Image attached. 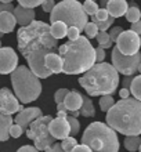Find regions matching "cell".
<instances>
[{"mask_svg": "<svg viewBox=\"0 0 141 152\" xmlns=\"http://www.w3.org/2000/svg\"><path fill=\"white\" fill-rule=\"evenodd\" d=\"M125 17H126V20L129 21V22H132V24L138 22L141 18V11H140V8H138V6H129Z\"/></svg>", "mask_w": 141, "mask_h": 152, "instance_id": "24", "label": "cell"}, {"mask_svg": "<svg viewBox=\"0 0 141 152\" xmlns=\"http://www.w3.org/2000/svg\"><path fill=\"white\" fill-rule=\"evenodd\" d=\"M24 107L20 104V101L17 98L12 91L7 87L0 88V115L11 116L12 113L21 112L24 111Z\"/></svg>", "mask_w": 141, "mask_h": 152, "instance_id": "11", "label": "cell"}, {"mask_svg": "<svg viewBox=\"0 0 141 152\" xmlns=\"http://www.w3.org/2000/svg\"><path fill=\"white\" fill-rule=\"evenodd\" d=\"M109 18V14H108V10L107 8H100L97 14L93 17V22H101V21H107Z\"/></svg>", "mask_w": 141, "mask_h": 152, "instance_id": "35", "label": "cell"}, {"mask_svg": "<svg viewBox=\"0 0 141 152\" xmlns=\"http://www.w3.org/2000/svg\"><path fill=\"white\" fill-rule=\"evenodd\" d=\"M85 32H86V37L87 39H93V37H97L100 31H98V28H97V25L94 22H87V25H86V28H85Z\"/></svg>", "mask_w": 141, "mask_h": 152, "instance_id": "31", "label": "cell"}, {"mask_svg": "<svg viewBox=\"0 0 141 152\" xmlns=\"http://www.w3.org/2000/svg\"><path fill=\"white\" fill-rule=\"evenodd\" d=\"M127 8H129V3L125 1V0H111L107 4V10H108L109 17H113V18H119V17L126 15Z\"/></svg>", "mask_w": 141, "mask_h": 152, "instance_id": "17", "label": "cell"}, {"mask_svg": "<svg viewBox=\"0 0 141 152\" xmlns=\"http://www.w3.org/2000/svg\"><path fill=\"white\" fill-rule=\"evenodd\" d=\"M53 120L51 116H40L36 120H33L32 123L29 124V129L26 130V137L29 140L33 141V147L37 151H46L51 147L54 142V138L50 134L48 130V124Z\"/></svg>", "mask_w": 141, "mask_h": 152, "instance_id": "8", "label": "cell"}, {"mask_svg": "<svg viewBox=\"0 0 141 152\" xmlns=\"http://www.w3.org/2000/svg\"><path fill=\"white\" fill-rule=\"evenodd\" d=\"M79 84L91 97L112 96L119 86V73L111 64L101 62L82 76Z\"/></svg>", "mask_w": 141, "mask_h": 152, "instance_id": "4", "label": "cell"}, {"mask_svg": "<svg viewBox=\"0 0 141 152\" xmlns=\"http://www.w3.org/2000/svg\"><path fill=\"white\" fill-rule=\"evenodd\" d=\"M123 144H125V148L129 152H136V151H138V148H140V145H141V137L140 136L126 137Z\"/></svg>", "mask_w": 141, "mask_h": 152, "instance_id": "23", "label": "cell"}, {"mask_svg": "<svg viewBox=\"0 0 141 152\" xmlns=\"http://www.w3.org/2000/svg\"><path fill=\"white\" fill-rule=\"evenodd\" d=\"M56 7V1H53V0H47V1H43L42 3V8H43V11L45 12H51Z\"/></svg>", "mask_w": 141, "mask_h": 152, "instance_id": "40", "label": "cell"}, {"mask_svg": "<svg viewBox=\"0 0 141 152\" xmlns=\"http://www.w3.org/2000/svg\"><path fill=\"white\" fill-rule=\"evenodd\" d=\"M97 42H98V44H100L101 48H109L112 47V42H111V39H109V33L108 32H98V35H97Z\"/></svg>", "mask_w": 141, "mask_h": 152, "instance_id": "27", "label": "cell"}, {"mask_svg": "<svg viewBox=\"0 0 141 152\" xmlns=\"http://www.w3.org/2000/svg\"><path fill=\"white\" fill-rule=\"evenodd\" d=\"M50 32H51L54 39H62L68 33V26L64 22H53L51 26H50Z\"/></svg>", "mask_w": 141, "mask_h": 152, "instance_id": "21", "label": "cell"}, {"mask_svg": "<svg viewBox=\"0 0 141 152\" xmlns=\"http://www.w3.org/2000/svg\"><path fill=\"white\" fill-rule=\"evenodd\" d=\"M42 3H43V1H40V0H20V1H18V6H21V7H24V8H31V10H33V8L37 7V6H42Z\"/></svg>", "mask_w": 141, "mask_h": 152, "instance_id": "32", "label": "cell"}, {"mask_svg": "<svg viewBox=\"0 0 141 152\" xmlns=\"http://www.w3.org/2000/svg\"><path fill=\"white\" fill-rule=\"evenodd\" d=\"M14 17H15L17 20V24H20L21 26H28L31 25L35 21V15H36V12L31 10V8H24L21 7V6H17L14 8Z\"/></svg>", "mask_w": 141, "mask_h": 152, "instance_id": "16", "label": "cell"}, {"mask_svg": "<svg viewBox=\"0 0 141 152\" xmlns=\"http://www.w3.org/2000/svg\"><path fill=\"white\" fill-rule=\"evenodd\" d=\"M141 64V53L136 56H123L116 47L112 50V66L118 73L125 76H133L138 72V66Z\"/></svg>", "mask_w": 141, "mask_h": 152, "instance_id": "9", "label": "cell"}, {"mask_svg": "<svg viewBox=\"0 0 141 152\" xmlns=\"http://www.w3.org/2000/svg\"><path fill=\"white\" fill-rule=\"evenodd\" d=\"M0 48H1V42H0Z\"/></svg>", "mask_w": 141, "mask_h": 152, "instance_id": "52", "label": "cell"}, {"mask_svg": "<svg viewBox=\"0 0 141 152\" xmlns=\"http://www.w3.org/2000/svg\"><path fill=\"white\" fill-rule=\"evenodd\" d=\"M72 152H93L91 151V149L89 148V147H87V145H83V144H77L76 147H75V148H73V151Z\"/></svg>", "mask_w": 141, "mask_h": 152, "instance_id": "43", "label": "cell"}, {"mask_svg": "<svg viewBox=\"0 0 141 152\" xmlns=\"http://www.w3.org/2000/svg\"><path fill=\"white\" fill-rule=\"evenodd\" d=\"M138 72H140V75H141V64H140V66H138Z\"/></svg>", "mask_w": 141, "mask_h": 152, "instance_id": "49", "label": "cell"}, {"mask_svg": "<svg viewBox=\"0 0 141 152\" xmlns=\"http://www.w3.org/2000/svg\"><path fill=\"white\" fill-rule=\"evenodd\" d=\"M87 17L82 3L76 0H64L57 3L50 12V22H64L68 28L73 26L82 32L87 25Z\"/></svg>", "mask_w": 141, "mask_h": 152, "instance_id": "7", "label": "cell"}, {"mask_svg": "<svg viewBox=\"0 0 141 152\" xmlns=\"http://www.w3.org/2000/svg\"><path fill=\"white\" fill-rule=\"evenodd\" d=\"M11 83L15 97L22 104L36 101L43 90L40 79L25 65H20L11 73Z\"/></svg>", "mask_w": 141, "mask_h": 152, "instance_id": "6", "label": "cell"}, {"mask_svg": "<svg viewBox=\"0 0 141 152\" xmlns=\"http://www.w3.org/2000/svg\"><path fill=\"white\" fill-rule=\"evenodd\" d=\"M57 111H58V112H65V113H68V109H66V107H65L64 102H62V104H58V105H57Z\"/></svg>", "mask_w": 141, "mask_h": 152, "instance_id": "48", "label": "cell"}, {"mask_svg": "<svg viewBox=\"0 0 141 152\" xmlns=\"http://www.w3.org/2000/svg\"><path fill=\"white\" fill-rule=\"evenodd\" d=\"M77 145V141L75 137L72 136H69L66 137V138H64L62 140V142H61V148L64 149V152H72L73 148Z\"/></svg>", "mask_w": 141, "mask_h": 152, "instance_id": "29", "label": "cell"}, {"mask_svg": "<svg viewBox=\"0 0 141 152\" xmlns=\"http://www.w3.org/2000/svg\"><path fill=\"white\" fill-rule=\"evenodd\" d=\"M48 130H50V134L53 136L54 140H64L71 134V126H69L66 118L65 119H62V118L53 119L48 124Z\"/></svg>", "mask_w": 141, "mask_h": 152, "instance_id": "13", "label": "cell"}, {"mask_svg": "<svg viewBox=\"0 0 141 152\" xmlns=\"http://www.w3.org/2000/svg\"><path fill=\"white\" fill-rule=\"evenodd\" d=\"M80 31L77 28H68V33H66V37L69 39V42H75V40H77L79 37H80Z\"/></svg>", "mask_w": 141, "mask_h": 152, "instance_id": "37", "label": "cell"}, {"mask_svg": "<svg viewBox=\"0 0 141 152\" xmlns=\"http://www.w3.org/2000/svg\"><path fill=\"white\" fill-rule=\"evenodd\" d=\"M83 8H85V12L87 15L94 17L97 14V11L100 10V6L96 1H93V0H86L85 3H83Z\"/></svg>", "mask_w": 141, "mask_h": 152, "instance_id": "28", "label": "cell"}, {"mask_svg": "<svg viewBox=\"0 0 141 152\" xmlns=\"http://www.w3.org/2000/svg\"><path fill=\"white\" fill-rule=\"evenodd\" d=\"M4 36V33H1V32H0V39H1V37H3Z\"/></svg>", "mask_w": 141, "mask_h": 152, "instance_id": "50", "label": "cell"}, {"mask_svg": "<svg viewBox=\"0 0 141 152\" xmlns=\"http://www.w3.org/2000/svg\"><path fill=\"white\" fill-rule=\"evenodd\" d=\"M80 115H83L85 118H93L96 115V109H94L93 101L90 97L83 96V105L80 108Z\"/></svg>", "mask_w": 141, "mask_h": 152, "instance_id": "22", "label": "cell"}, {"mask_svg": "<svg viewBox=\"0 0 141 152\" xmlns=\"http://www.w3.org/2000/svg\"><path fill=\"white\" fill-rule=\"evenodd\" d=\"M82 144L87 145L93 152L119 151V138L116 132L102 122H93L86 127L82 136Z\"/></svg>", "mask_w": 141, "mask_h": 152, "instance_id": "5", "label": "cell"}, {"mask_svg": "<svg viewBox=\"0 0 141 152\" xmlns=\"http://www.w3.org/2000/svg\"><path fill=\"white\" fill-rule=\"evenodd\" d=\"M130 93L134 96L136 100L141 101V75L133 77V83H132V87H130Z\"/></svg>", "mask_w": 141, "mask_h": 152, "instance_id": "25", "label": "cell"}, {"mask_svg": "<svg viewBox=\"0 0 141 152\" xmlns=\"http://www.w3.org/2000/svg\"><path fill=\"white\" fill-rule=\"evenodd\" d=\"M113 21H115V18H113V17H109V18H108L107 21H101V22H94V24L97 25V28H98V31H100V32H107L109 26H111V25L113 24Z\"/></svg>", "mask_w": 141, "mask_h": 152, "instance_id": "34", "label": "cell"}, {"mask_svg": "<svg viewBox=\"0 0 141 152\" xmlns=\"http://www.w3.org/2000/svg\"><path fill=\"white\" fill-rule=\"evenodd\" d=\"M119 97H121V100H127V98H130V90H127V88L119 90Z\"/></svg>", "mask_w": 141, "mask_h": 152, "instance_id": "46", "label": "cell"}, {"mask_svg": "<svg viewBox=\"0 0 141 152\" xmlns=\"http://www.w3.org/2000/svg\"><path fill=\"white\" fill-rule=\"evenodd\" d=\"M104 58H105V50L98 46V47L96 48V61H97V64L104 62Z\"/></svg>", "mask_w": 141, "mask_h": 152, "instance_id": "41", "label": "cell"}, {"mask_svg": "<svg viewBox=\"0 0 141 152\" xmlns=\"http://www.w3.org/2000/svg\"><path fill=\"white\" fill-rule=\"evenodd\" d=\"M45 66L47 71H50L51 73H61L64 69V61L61 58L60 54L57 53H51L46 57L45 60Z\"/></svg>", "mask_w": 141, "mask_h": 152, "instance_id": "18", "label": "cell"}, {"mask_svg": "<svg viewBox=\"0 0 141 152\" xmlns=\"http://www.w3.org/2000/svg\"><path fill=\"white\" fill-rule=\"evenodd\" d=\"M141 39L133 31H123L116 40V48L123 56H136L140 53Z\"/></svg>", "mask_w": 141, "mask_h": 152, "instance_id": "10", "label": "cell"}, {"mask_svg": "<svg viewBox=\"0 0 141 152\" xmlns=\"http://www.w3.org/2000/svg\"><path fill=\"white\" fill-rule=\"evenodd\" d=\"M140 39H141V36H140Z\"/></svg>", "mask_w": 141, "mask_h": 152, "instance_id": "53", "label": "cell"}, {"mask_svg": "<svg viewBox=\"0 0 141 152\" xmlns=\"http://www.w3.org/2000/svg\"><path fill=\"white\" fill-rule=\"evenodd\" d=\"M122 32H123V28H122V26H113V28L109 31V39H111V42H112V43L116 42Z\"/></svg>", "mask_w": 141, "mask_h": 152, "instance_id": "38", "label": "cell"}, {"mask_svg": "<svg viewBox=\"0 0 141 152\" xmlns=\"http://www.w3.org/2000/svg\"><path fill=\"white\" fill-rule=\"evenodd\" d=\"M66 120H68L69 126H71V134H72V137H75L79 133V130H80V122L76 119V118H73V116H66Z\"/></svg>", "mask_w": 141, "mask_h": 152, "instance_id": "30", "label": "cell"}, {"mask_svg": "<svg viewBox=\"0 0 141 152\" xmlns=\"http://www.w3.org/2000/svg\"><path fill=\"white\" fill-rule=\"evenodd\" d=\"M14 4L10 0H4L0 1V12H14Z\"/></svg>", "mask_w": 141, "mask_h": 152, "instance_id": "36", "label": "cell"}, {"mask_svg": "<svg viewBox=\"0 0 141 152\" xmlns=\"http://www.w3.org/2000/svg\"><path fill=\"white\" fill-rule=\"evenodd\" d=\"M18 68V56L11 47L0 48V73L8 75Z\"/></svg>", "mask_w": 141, "mask_h": 152, "instance_id": "12", "label": "cell"}, {"mask_svg": "<svg viewBox=\"0 0 141 152\" xmlns=\"http://www.w3.org/2000/svg\"><path fill=\"white\" fill-rule=\"evenodd\" d=\"M68 93H69L68 88H60V90H57L56 94H54V101L57 102V105L64 102L66 96H68Z\"/></svg>", "mask_w": 141, "mask_h": 152, "instance_id": "33", "label": "cell"}, {"mask_svg": "<svg viewBox=\"0 0 141 152\" xmlns=\"http://www.w3.org/2000/svg\"><path fill=\"white\" fill-rule=\"evenodd\" d=\"M14 120L11 116L0 115V141H7L10 137V127L12 126Z\"/></svg>", "mask_w": 141, "mask_h": 152, "instance_id": "20", "label": "cell"}, {"mask_svg": "<svg viewBox=\"0 0 141 152\" xmlns=\"http://www.w3.org/2000/svg\"><path fill=\"white\" fill-rule=\"evenodd\" d=\"M45 152H64V149L61 148V144H53L48 149H46Z\"/></svg>", "mask_w": 141, "mask_h": 152, "instance_id": "47", "label": "cell"}, {"mask_svg": "<svg viewBox=\"0 0 141 152\" xmlns=\"http://www.w3.org/2000/svg\"><path fill=\"white\" fill-rule=\"evenodd\" d=\"M130 31H133L134 33H137L138 36H141V20L136 24H132V29Z\"/></svg>", "mask_w": 141, "mask_h": 152, "instance_id": "45", "label": "cell"}, {"mask_svg": "<svg viewBox=\"0 0 141 152\" xmlns=\"http://www.w3.org/2000/svg\"><path fill=\"white\" fill-rule=\"evenodd\" d=\"M64 104L68 109V115L77 119V116L80 115L82 105H83V94H80L79 91H75V90H72V91L69 90Z\"/></svg>", "mask_w": 141, "mask_h": 152, "instance_id": "15", "label": "cell"}, {"mask_svg": "<svg viewBox=\"0 0 141 152\" xmlns=\"http://www.w3.org/2000/svg\"><path fill=\"white\" fill-rule=\"evenodd\" d=\"M22 133H24L22 127H21V126H18V124H15V123H14L11 127H10V137L18 138V137L22 136Z\"/></svg>", "mask_w": 141, "mask_h": 152, "instance_id": "39", "label": "cell"}, {"mask_svg": "<svg viewBox=\"0 0 141 152\" xmlns=\"http://www.w3.org/2000/svg\"><path fill=\"white\" fill-rule=\"evenodd\" d=\"M42 115V109L37 107H32V108H25L24 111L18 112V115L14 119V123L18 124L22 127V130H28L29 124L32 123L33 120H36L37 118H40Z\"/></svg>", "mask_w": 141, "mask_h": 152, "instance_id": "14", "label": "cell"}, {"mask_svg": "<svg viewBox=\"0 0 141 152\" xmlns=\"http://www.w3.org/2000/svg\"><path fill=\"white\" fill-rule=\"evenodd\" d=\"M115 105V100L112 96H102L100 98V109L108 113V111Z\"/></svg>", "mask_w": 141, "mask_h": 152, "instance_id": "26", "label": "cell"}, {"mask_svg": "<svg viewBox=\"0 0 141 152\" xmlns=\"http://www.w3.org/2000/svg\"><path fill=\"white\" fill-rule=\"evenodd\" d=\"M107 123L115 132L126 137H136L141 134V101L130 97L127 100L115 102L107 113Z\"/></svg>", "mask_w": 141, "mask_h": 152, "instance_id": "2", "label": "cell"}, {"mask_svg": "<svg viewBox=\"0 0 141 152\" xmlns=\"http://www.w3.org/2000/svg\"><path fill=\"white\" fill-rule=\"evenodd\" d=\"M58 53L64 61L62 72L66 75L86 73L96 65V48L86 36L61 44Z\"/></svg>", "mask_w": 141, "mask_h": 152, "instance_id": "3", "label": "cell"}, {"mask_svg": "<svg viewBox=\"0 0 141 152\" xmlns=\"http://www.w3.org/2000/svg\"><path fill=\"white\" fill-rule=\"evenodd\" d=\"M138 152H141V145H140V148H138Z\"/></svg>", "mask_w": 141, "mask_h": 152, "instance_id": "51", "label": "cell"}, {"mask_svg": "<svg viewBox=\"0 0 141 152\" xmlns=\"http://www.w3.org/2000/svg\"><path fill=\"white\" fill-rule=\"evenodd\" d=\"M17 25V20L12 12H0V32L10 33L14 31Z\"/></svg>", "mask_w": 141, "mask_h": 152, "instance_id": "19", "label": "cell"}, {"mask_svg": "<svg viewBox=\"0 0 141 152\" xmlns=\"http://www.w3.org/2000/svg\"><path fill=\"white\" fill-rule=\"evenodd\" d=\"M17 42L20 53L25 57L28 68L39 79L53 75L45 66L46 57L60 48L58 40L50 32V25L43 21H33L28 26H21L17 32Z\"/></svg>", "mask_w": 141, "mask_h": 152, "instance_id": "1", "label": "cell"}, {"mask_svg": "<svg viewBox=\"0 0 141 152\" xmlns=\"http://www.w3.org/2000/svg\"><path fill=\"white\" fill-rule=\"evenodd\" d=\"M17 152H40V151H37L33 145H24V147H21Z\"/></svg>", "mask_w": 141, "mask_h": 152, "instance_id": "44", "label": "cell"}, {"mask_svg": "<svg viewBox=\"0 0 141 152\" xmlns=\"http://www.w3.org/2000/svg\"><path fill=\"white\" fill-rule=\"evenodd\" d=\"M132 83H133V77L126 76L125 79L122 80V88H127V90H130V87H132Z\"/></svg>", "mask_w": 141, "mask_h": 152, "instance_id": "42", "label": "cell"}]
</instances>
